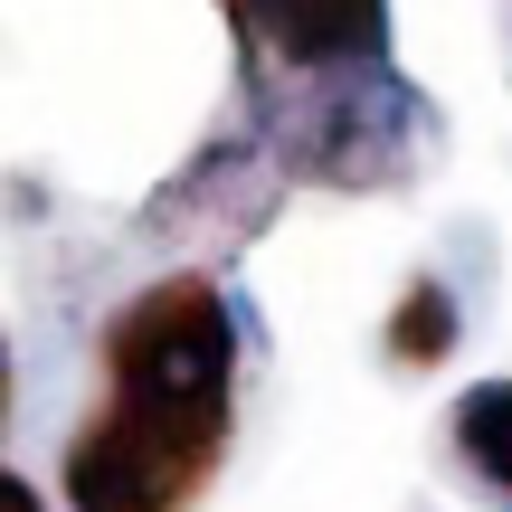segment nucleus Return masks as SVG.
<instances>
[{
    "mask_svg": "<svg viewBox=\"0 0 512 512\" xmlns=\"http://www.w3.org/2000/svg\"><path fill=\"white\" fill-rule=\"evenodd\" d=\"M228 361H238V332H228V304L200 275L143 285L105 332L114 399L162 408V418H219L228 427Z\"/></svg>",
    "mask_w": 512,
    "mask_h": 512,
    "instance_id": "f257e3e1",
    "label": "nucleus"
},
{
    "mask_svg": "<svg viewBox=\"0 0 512 512\" xmlns=\"http://www.w3.org/2000/svg\"><path fill=\"white\" fill-rule=\"evenodd\" d=\"M219 456V418H162V408L105 399V418L67 446V503L76 512H181L190 484Z\"/></svg>",
    "mask_w": 512,
    "mask_h": 512,
    "instance_id": "f03ea898",
    "label": "nucleus"
},
{
    "mask_svg": "<svg viewBox=\"0 0 512 512\" xmlns=\"http://www.w3.org/2000/svg\"><path fill=\"white\" fill-rule=\"evenodd\" d=\"M238 10L294 57H342L380 38V0H238Z\"/></svg>",
    "mask_w": 512,
    "mask_h": 512,
    "instance_id": "7ed1b4c3",
    "label": "nucleus"
},
{
    "mask_svg": "<svg viewBox=\"0 0 512 512\" xmlns=\"http://www.w3.org/2000/svg\"><path fill=\"white\" fill-rule=\"evenodd\" d=\"M456 446L475 456V475L494 494H512V380H484L456 399Z\"/></svg>",
    "mask_w": 512,
    "mask_h": 512,
    "instance_id": "20e7f679",
    "label": "nucleus"
},
{
    "mask_svg": "<svg viewBox=\"0 0 512 512\" xmlns=\"http://www.w3.org/2000/svg\"><path fill=\"white\" fill-rule=\"evenodd\" d=\"M389 351H399L408 370L446 361V351H456V294H446V285H408L399 313H389Z\"/></svg>",
    "mask_w": 512,
    "mask_h": 512,
    "instance_id": "39448f33",
    "label": "nucleus"
},
{
    "mask_svg": "<svg viewBox=\"0 0 512 512\" xmlns=\"http://www.w3.org/2000/svg\"><path fill=\"white\" fill-rule=\"evenodd\" d=\"M0 512H38V494H29V484L10 475V465H0Z\"/></svg>",
    "mask_w": 512,
    "mask_h": 512,
    "instance_id": "423d86ee",
    "label": "nucleus"
},
{
    "mask_svg": "<svg viewBox=\"0 0 512 512\" xmlns=\"http://www.w3.org/2000/svg\"><path fill=\"white\" fill-rule=\"evenodd\" d=\"M0 408H10V351H0Z\"/></svg>",
    "mask_w": 512,
    "mask_h": 512,
    "instance_id": "0eeeda50",
    "label": "nucleus"
}]
</instances>
